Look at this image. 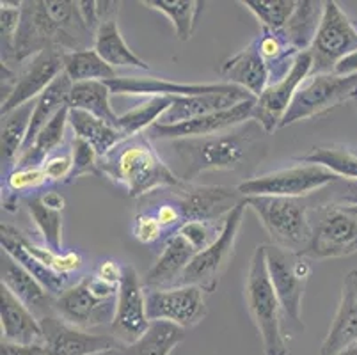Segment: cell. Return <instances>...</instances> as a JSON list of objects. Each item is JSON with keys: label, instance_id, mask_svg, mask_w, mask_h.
I'll return each mask as SVG.
<instances>
[{"label": "cell", "instance_id": "cell-1", "mask_svg": "<svg viewBox=\"0 0 357 355\" xmlns=\"http://www.w3.org/2000/svg\"><path fill=\"white\" fill-rule=\"evenodd\" d=\"M263 133L267 132L258 121L251 119L236 128L215 135L169 141L176 160L173 172L181 181L190 183L203 172L233 171L245 160V156L251 153L252 146L259 142Z\"/></svg>", "mask_w": 357, "mask_h": 355}, {"label": "cell", "instance_id": "cell-2", "mask_svg": "<svg viewBox=\"0 0 357 355\" xmlns=\"http://www.w3.org/2000/svg\"><path fill=\"white\" fill-rule=\"evenodd\" d=\"M98 176H105L134 199L181 183L173 169L162 160L148 133L128 137L100 156Z\"/></svg>", "mask_w": 357, "mask_h": 355}, {"label": "cell", "instance_id": "cell-3", "mask_svg": "<svg viewBox=\"0 0 357 355\" xmlns=\"http://www.w3.org/2000/svg\"><path fill=\"white\" fill-rule=\"evenodd\" d=\"M245 302L249 315L261 338L265 355H288L287 338L283 328V308L271 282L265 256V243L255 249L245 275Z\"/></svg>", "mask_w": 357, "mask_h": 355}, {"label": "cell", "instance_id": "cell-4", "mask_svg": "<svg viewBox=\"0 0 357 355\" xmlns=\"http://www.w3.org/2000/svg\"><path fill=\"white\" fill-rule=\"evenodd\" d=\"M311 240L303 256L310 259L347 258L357 252V204L331 201L310 208Z\"/></svg>", "mask_w": 357, "mask_h": 355}, {"label": "cell", "instance_id": "cell-5", "mask_svg": "<svg viewBox=\"0 0 357 355\" xmlns=\"http://www.w3.org/2000/svg\"><path fill=\"white\" fill-rule=\"evenodd\" d=\"M268 233L272 246L303 254L311 240L310 206L304 199L294 197H243Z\"/></svg>", "mask_w": 357, "mask_h": 355}, {"label": "cell", "instance_id": "cell-6", "mask_svg": "<svg viewBox=\"0 0 357 355\" xmlns=\"http://www.w3.org/2000/svg\"><path fill=\"white\" fill-rule=\"evenodd\" d=\"M118 289L119 286L91 273L55 299L54 311L68 324L87 331L102 325L110 327L118 305Z\"/></svg>", "mask_w": 357, "mask_h": 355}, {"label": "cell", "instance_id": "cell-7", "mask_svg": "<svg viewBox=\"0 0 357 355\" xmlns=\"http://www.w3.org/2000/svg\"><path fill=\"white\" fill-rule=\"evenodd\" d=\"M265 256H267L271 282L283 308L284 320L288 322V331L295 334L303 332L304 324L301 320L303 299L307 279L313 273L310 258L272 243H265Z\"/></svg>", "mask_w": 357, "mask_h": 355}, {"label": "cell", "instance_id": "cell-8", "mask_svg": "<svg viewBox=\"0 0 357 355\" xmlns=\"http://www.w3.org/2000/svg\"><path fill=\"white\" fill-rule=\"evenodd\" d=\"M342 180L336 172L324 165L298 164L294 167L279 169L267 174L255 176L238 185V192L243 197H294L304 199L307 195L322 188L331 187Z\"/></svg>", "mask_w": 357, "mask_h": 355}, {"label": "cell", "instance_id": "cell-9", "mask_svg": "<svg viewBox=\"0 0 357 355\" xmlns=\"http://www.w3.org/2000/svg\"><path fill=\"white\" fill-rule=\"evenodd\" d=\"M45 50H61L70 54L79 52L80 48L48 15L45 0H24L20 27L16 34L15 66L22 68L27 61Z\"/></svg>", "mask_w": 357, "mask_h": 355}, {"label": "cell", "instance_id": "cell-10", "mask_svg": "<svg viewBox=\"0 0 357 355\" xmlns=\"http://www.w3.org/2000/svg\"><path fill=\"white\" fill-rule=\"evenodd\" d=\"M357 98L356 75H310L295 94L290 109L284 114L279 128H287L298 121L322 116L334 107Z\"/></svg>", "mask_w": 357, "mask_h": 355}, {"label": "cell", "instance_id": "cell-11", "mask_svg": "<svg viewBox=\"0 0 357 355\" xmlns=\"http://www.w3.org/2000/svg\"><path fill=\"white\" fill-rule=\"evenodd\" d=\"M357 52V31L352 20L334 0L324 2V16L310 48L311 75L334 73L343 59Z\"/></svg>", "mask_w": 357, "mask_h": 355}, {"label": "cell", "instance_id": "cell-12", "mask_svg": "<svg viewBox=\"0 0 357 355\" xmlns=\"http://www.w3.org/2000/svg\"><path fill=\"white\" fill-rule=\"evenodd\" d=\"M243 213H245V204L240 203L226 217L224 229L219 239L194 256L190 265L181 273L176 286H197L204 293L215 292L220 275L226 270L228 263L231 262L233 252H235V243L238 239L240 227H242Z\"/></svg>", "mask_w": 357, "mask_h": 355}, {"label": "cell", "instance_id": "cell-13", "mask_svg": "<svg viewBox=\"0 0 357 355\" xmlns=\"http://www.w3.org/2000/svg\"><path fill=\"white\" fill-rule=\"evenodd\" d=\"M146 289V309L151 322H171L181 328H192L206 317L204 292L197 286Z\"/></svg>", "mask_w": 357, "mask_h": 355}, {"label": "cell", "instance_id": "cell-14", "mask_svg": "<svg viewBox=\"0 0 357 355\" xmlns=\"http://www.w3.org/2000/svg\"><path fill=\"white\" fill-rule=\"evenodd\" d=\"M169 192L183 215L185 224L194 220H224L243 203V195L238 188L217 185H192L181 181L169 187Z\"/></svg>", "mask_w": 357, "mask_h": 355}, {"label": "cell", "instance_id": "cell-15", "mask_svg": "<svg viewBox=\"0 0 357 355\" xmlns=\"http://www.w3.org/2000/svg\"><path fill=\"white\" fill-rule=\"evenodd\" d=\"M149 320L146 309V289L134 266H123V278L118 289V305L110 334L121 345H132L148 331Z\"/></svg>", "mask_w": 357, "mask_h": 355}, {"label": "cell", "instance_id": "cell-16", "mask_svg": "<svg viewBox=\"0 0 357 355\" xmlns=\"http://www.w3.org/2000/svg\"><path fill=\"white\" fill-rule=\"evenodd\" d=\"M311 70H313V59H311L310 50L298 54L290 73L281 82L271 84L267 89L263 91L261 96L256 98L252 119L258 121L265 132L272 133L279 130L284 114L290 109L297 91L311 75Z\"/></svg>", "mask_w": 357, "mask_h": 355}, {"label": "cell", "instance_id": "cell-17", "mask_svg": "<svg viewBox=\"0 0 357 355\" xmlns=\"http://www.w3.org/2000/svg\"><path fill=\"white\" fill-rule=\"evenodd\" d=\"M40 322L43 328L41 345L48 355H93L123 347L112 334H98L80 328L57 315H48Z\"/></svg>", "mask_w": 357, "mask_h": 355}, {"label": "cell", "instance_id": "cell-18", "mask_svg": "<svg viewBox=\"0 0 357 355\" xmlns=\"http://www.w3.org/2000/svg\"><path fill=\"white\" fill-rule=\"evenodd\" d=\"M63 71L64 52L61 50H45L27 61L24 66L18 68V78H16L13 93L4 103H0L2 116L13 112L25 103L38 100Z\"/></svg>", "mask_w": 357, "mask_h": 355}, {"label": "cell", "instance_id": "cell-19", "mask_svg": "<svg viewBox=\"0 0 357 355\" xmlns=\"http://www.w3.org/2000/svg\"><path fill=\"white\" fill-rule=\"evenodd\" d=\"M255 107L256 98H251L228 110L196 117V119L178 123V125H158L157 123L146 133L151 141H178V139L215 135V133L226 132V130L236 128L243 123L251 121L255 116Z\"/></svg>", "mask_w": 357, "mask_h": 355}, {"label": "cell", "instance_id": "cell-20", "mask_svg": "<svg viewBox=\"0 0 357 355\" xmlns=\"http://www.w3.org/2000/svg\"><path fill=\"white\" fill-rule=\"evenodd\" d=\"M251 98L255 96H251L242 87L231 86V84L215 93L197 94V96H176L171 109L162 116L158 125H178V123L190 121L196 117L228 110L245 100H251Z\"/></svg>", "mask_w": 357, "mask_h": 355}, {"label": "cell", "instance_id": "cell-21", "mask_svg": "<svg viewBox=\"0 0 357 355\" xmlns=\"http://www.w3.org/2000/svg\"><path fill=\"white\" fill-rule=\"evenodd\" d=\"M0 275L2 286H6L25 308L31 309L38 320H43L48 315H55L54 295L6 252L0 256Z\"/></svg>", "mask_w": 357, "mask_h": 355}, {"label": "cell", "instance_id": "cell-22", "mask_svg": "<svg viewBox=\"0 0 357 355\" xmlns=\"http://www.w3.org/2000/svg\"><path fill=\"white\" fill-rule=\"evenodd\" d=\"M357 343V270H350L342 286L336 315L324 340L320 355H337Z\"/></svg>", "mask_w": 357, "mask_h": 355}, {"label": "cell", "instance_id": "cell-23", "mask_svg": "<svg viewBox=\"0 0 357 355\" xmlns=\"http://www.w3.org/2000/svg\"><path fill=\"white\" fill-rule=\"evenodd\" d=\"M219 75L224 78L222 82L231 86L242 87L251 96L259 98L263 91L271 84L267 64L259 54L258 39H252L248 47L236 52L229 59H226L219 68Z\"/></svg>", "mask_w": 357, "mask_h": 355}, {"label": "cell", "instance_id": "cell-24", "mask_svg": "<svg viewBox=\"0 0 357 355\" xmlns=\"http://www.w3.org/2000/svg\"><path fill=\"white\" fill-rule=\"evenodd\" d=\"M112 94H130V96H197V94L215 93L228 86L226 82L217 84H189L174 82L169 78L158 77H116L107 80Z\"/></svg>", "mask_w": 357, "mask_h": 355}, {"label": "cell", "instance_id": "cell-25", "mask_svg": "<svg viewBox=\"0 0 357 355\" xmlns=\"http://www.w3.org/2000/svg\"><path fill=\"white\" fill-rule=\"evenodd\" d=\"M196 254L197 250L190 246L189 240L185 239L183 234L176 233L173 239H169L164 243V249H162L158 259L146 272L144 279H142L144 288L164 289L176 286L181 273L190 265Z\"/></svg>", "mask_w": 357, "mask_h": 355}, {"label": "cell", "instance_id": "cell-26", "mask_svg": "<svg viewBox=\"0 0 357 355\" xmlns=\"http://www.w3.org/2000/svg\"><path fill=\"white\" fill-rule=\"evenodd\" d=\"M0 322H2V341L16 345H38L43 341V328L38 317L2 285H0Z\"/></svg>", "mask_w": 357, "mask_h": 355}, {"label": "cell", "instance_id": "cell-27", "mask_svg": "<svg viewBox=\"0 0 357 355\" xmlns=\"http://www.w3.org/2000/svg\"><path fill=\"white\" fill-rule=\"evenodd\" d=\"M93 48L114 70H118V68H137V70L142 71L151 70L144 59L139 57L126 45L125 38H123L121 31H119L118 16L105 18L100 24L98 31L95 34V45H93Z\"/></svg>", "mask_w": 357, "mask_h": 355}, {"label": "cell", "instance_id": "cell-28", "mask_svg": "<svg viewBox=\"0 0 357 355\" xmlns=\"http://www.w3.org/2000/svg\"><path fill=\"white\" fill-rule=\"evenodd\" d=\"M0 246H2V252L9 254L18 265H22L31 275H34L55 299L63 295L71 286L70 275L54 272V270L41 265L36 258H32L31 254L25 250V247L16 240V236L11 233L8 224H2V227H0Z\"/></svg>", "mask_w": 357, "mask_h": 355}, {"label": "cell", "instance_id": "cell-29", "mask_svg": "<svg viewBox=\"0 0 357 355\" xmlns=\"http://www.w3.org/2000/svg\"><path fill=\"white\" fill-rule=\"evenodd\" d=\"M36 100L18 107L13 112L2 116V137H0V149H2V172L6 176L15 169L18 156L24 149L29 135L32 112H34Z\"/></svg>", "mask_w": 357, "mask_h": 355}, {"label": "cell", "instance_id": "cell-30", "mask_svg": "<svg viewBox=\"0 0 357 355\" xmlns=\"http://www.w3.org/2000/svg\"><path fill=\"white\" fill-rule=\"evenodd\" d=\"M324 16V2L318 0H298L294 15L279 32L283 34L294 50L298 54L307 52L311 48L317 36L320 22Z\"/></svg>", "mask_w": 357, "mask_h": 355}, {"label": "cell", "instance_id": "cell-31", "mask_svg": "<svg viewBox=\"0 0 357 355\" xmlns=\"http://www.w3.org/2000/svg\"><path fill=\"white\" fill-rule=\"evenodd\" d=\"M70 123V107L61 110L57 116L38 133L31 146L20 153L15 167L31 169L41 167L55 151H59V146L64 142L66 125Z\"/></svg>", "mask_w": 357, "mask_h": 355}, {"label": "cell", "instance_id": "cell-32", "mask_svg": "<svg viewBox=\"0 0 357 355\" xmlns=\"http://www.w3.org/2000/svg\"><path fill=\"white\" fill-rule=\"evenodd\" d=\"M71 87H73V82H71L70 77L63 71V73L52 82V86L36 100V107L34 112H32L31 126H29V135L27 141H25L24 144V149H27L29 146L34 142L38 133H40L41 130L61 112V110L66 109L68 100H70ZM24 149H22V151H24Z\"/></svg>", "mask_w": 357, "mask_h": 355}, {"label": "cell", "instance_id": "cell-33", "mask_svg": "<svg viewBox=\"0 0 357 355\" xmlns=\"http://www.w3.org/2000/svg\"><path fill=\"white\" fill-rule=\"evenodd\" d=\"M70 125L73 128L75 137H79L87 144L93 146L98 156L107 155L110 149L125 141L118 126L110 125V123L103 121L93 114L84 112V110L70 109Z\"/></svg>", "mask_w": 357, "mask_h": 355}, {"label": "cell", "instance_id": "cell-34", "mask_svg": "<svg viewBox=\"0 0 357 355\" xmlns=\"http://www.w3.org/2000/svg\"><path fill=\"white\" fill-rule=\"evenodd\" d=\"M187 336V331L171 322H151L135 343L123 345V355H171Z\"/></svg>", "mask_w": 357, "mask_h": 355}, {"label": "cell", "instance_id": "cell-35", "mask_svg": "<svg viewBox=\"0 0 357 355\" xmlns=\"http://www.w3.org/2000/svg\"><path fill=\"white\" fill-rule=\"evenodd\" d=\"M256 39H258L259 54H261L263 61L267 64L271 84L281 82L290 73L291 68H294L295 61L298 57V52L288 45V41L279 31L261 29V32L256 36Z\"/></svg>", "mask_w": 357, "mask_h": 355}, {"label": "cell", "instance_id": "cell-36", "mask_svg": "<svg viewBox=\"0 0 357 355\" xmlns=\"http://www.w3.org/2000/svg\"><path fill=\"white\" fill-rule=\"evenodd\" d=\"M110 87L105 82H80L73 84L68 100V107L75 110H84L87 114L100 117L110 125L118 126V114L110 105Z\"/></svg>", "mask_w": 357, "mask_h": 355}, {"label": "cell", "instance_id": "cell-37", "mask_svg": "<svg viewBox=\"0 0 357 355\" xmlns=\"http://www.w3.org/2000/svg\"><path fill=\"white\" fill-rule=\"evenodd\" d=\"M142 4L167 16L180 41L192 38L204 9L201 0H142Z\"/></svg>", "mask_w": 357, "mask_h": 355}, {"label": "cell", "instance_id": "cell-38", "mask_svg": "<svg viewBox=\"0 0 357 355\" xmlns=\"http://www.w3.org/2000/svg\"><path fill=\"white\" fill-rule=\"evenodd\" d=\"M174 98L171 96H151L142 103L135 105L128 112L118 117V128L125 139L146 133L153 125H157L165 112L171 109Z\"/></svg>", "mask_w": 357, "mask_h": 355}, {"label": "cell", "instance_id": "cell-39", "mask_svg": "<svg viewBox=\"0 0 357 355\" xmlns=\"http://www.w3.org/2000/svg\"><path fill=\"white\" fill-rule=\"evenodd\" d=\"M64 73L73 84L107 82L118 77V71L103 61L95 48L64 54Z\"/></svg>", "mask_w": 357, "mask_h": 355}, {"label": "cell", "instance_id": "cell-40", "mask_svg": "<svg viewBox=\"0 0 357 355\" xmlns=\"http://www.w3.org/2000/svg\"><path fill=\"white\" fill-rule=\"evenodd\" d=\"M294 160L301 162V164L324 165L336 172L343 180L357 181V153L342 144L314 146L304 155L295 156Z\"/></svg>", "mask_w": 357, "mask_h": 355}, {"label": "cell", "instance_id": "cell-41", "mask_svg": "<svg viewBox=\"0 0 357 355\" xmlns=\"http://www.w3.org/2000/svg\"><path fill=\"white\" fill-rule=\"evenodd\" d=\"M9 229H11V233L16 236V240L25 247V250L31 254L32 258H36L41 265L54 270V272L63 273V275H71V273L79 272L84 266L82 254L77 252V250H70V252H55V250L48 249L47 246H38L34 240L29 239L27 234L22 233V231L16 229V227L9 226Z\"/></svg>", "mask_w": 357, "mask_h": 355}, {"label": "cell", "instance_id": "cell-42", "mask_svg": "<svg viewBox=\"0 0 357 355\" xmlns=\"http://www.w3.org/2000/svg\"><path fill=\"white\" fill-rule=\"evenodd\" d=\"M27 211L48 249L63 252V210L45 204L41 195L27 197Z\"/></svg>", "mask_w": 357, "mask_h": 355}, {"label": "cell", "instance_id": "cell-43", "mask_svg": "<svg viewBox=\"0 0 357 355\" xmlns=\"http://www.w3.org/2000/svg\"><path fill=\"white\" fill-rule=\"evenodd\" d=\"M48 180L41 167L20 169L15 167L8 176H6V195L2 197V208L6 211H16V204L20 195L29 194L32 190H40L47 187Z\"/></svg>", "mask_w": 357, "mask_h": 355}, {"label": "cell", "instance_id": "cell-44", "mask_svg": "<svg viewBox=\"0 0 357 355\" xmlns=\"http://www.w3.org/2000/svg\"><path fill=\"white\" fill-rule=\"evenodd\" d=\"M240 4L258 18L261 29L271 31L283 29L297 8L295 0H240Z\"/></svg>", "mask_w": 357, "mask_h": 355}, {"label": "cell", "instance_id": "cell-45", "mask_svg": "<svg viewBox=\"0 0 357 355\" xmlns=\"http://www.w3.org/2000/svg\"><path fill=\"white\" fill-rule=\"evenodd\" d=\"M0 36H2V64L13 68L15 66V45L18 27H20L22 2H0Z\"/></svg>", "mask_w": 357, "mask_h": 355}, {"label": "cell", "instance_id": "cell-46", "mask_svg": "<svg viewBox=\"0 0 357 355\" xmlns=\"http://www.w3.org/2000/svg\"><path fill=\"white\" fill-rule=\"evenodd\" d=\"M224 220H194V222H187L181 226V229L178 231L180 234H183L185 239L189 240L190 246L201 252L206 247L212 246L217 239L220 236L224 229Z\"/></svg>", "mask_w": 357, "mask_h": 355}, {"label": "cell", "instance_id": "cell-47", "mask_svg": "<svg viewBox=\"0 0 357 355\" xmlns=\"http://www.w3.org/2000/svg\"><path fill=\"white\" fill-rule=\"evenodd\" d=\"M71 155H73V171H71L68 183L75 181L80 176H98L100 156L93 146L87 144L86 141H82L79 137H75L73 141H71Z\"/></svg>", "mask_w": 357, "mask_h": 355}, {"label": "cell", "instance_id": "cell-48", "mask_svg": "<svg viewBox=\"0 0 357 355\" xmlns=\"http://www.w3.org/2000/svg\"><path fill=\"white\" fill-rule=\"evenodd\" d=\"M41 169H43L45 176H47L48 185L68 183L71 171H73V155H71V149L55 151L50 158H47V162L41 165Z\"/></svg>", "mask_w": 357, "mask_h": 355}, {"label": "cell", "instance_id": "cell-49", "mask_svg": "<svg viewBox=\"0 0 357 355\" xmlns=\"http://www.w3.org/2000/svg\"><path fill=\"white\" fill-rule=\"evenodd\" d=\"M0 355H48L41 343L38 345H16L2 341L0 343Z\"/></svg>", "mask_w": 357, "mask_h": 355}, {"label": "cell", "instance_id": "cell-50", "mask_svg": "<svg viewBox=\"0 0 357 355\" xmlns=\"http://www.w3.org/2000/svg\"><path fill=\"white\" fill-rule=\"evenodd\" d=\"M123 266L125 265H119V263L114 262V259H105V262L100 263L95 273L96 275H100L103 281L119 286V282H121V278H123Z\"/></svg>", "mask_w": 357, "mask_h": 355}, {"label": "cell", "instance_id": "cell-51", "mask_svg": "<svg viewBox=\"0 0 357 355\" xmlns=\"http://www.w3.org/2000/svg\"><path fill=\"white\" fill-rule=\"evenodd\" d=\"M79 9L82 13V18L87 27L91 29L93 34H96V31L100 27L98 2H95V0H82V2H79Z\"/></svg>", "mask_w": 357, "mask_h": 355}, {"label": "cell", "instance_id": "cell-52", "mask_svg": "<svg viewBox=\"0 0 357 355\" xmlns=\"http://www.w3.org/2000/svg\"><path fill=\"white\" fill-rule=\"evenodd\" d=\"M336 185L340 187V190H337V195L334 201L357 204V181L356 180H343L342 178Z\"/></svg>", "mask_w": 357, "mask_h": 355}, {"label": "cell", "instance_id": "cell-53", "mask_svg": "<svg viewBox=\"0 0 357 355\" xmlns=\"http://www.w3.org/2000/svg\"><path fill=\"white\" fill-rule=\"evenodd\" d=\"M336 75H356L357 73V52H354L352 55H349L347 59H343L342 63L336 66Z\"/></svg>", "mask_w": 357, "mask_h": 355}, {"label": "cell", "instance_id": "cell-54", "mask_svg": "<svg viewBox=\"0 0 357 355\" xmlns=\"http://www.w3.org/2000/svg\"><path fill=\"white\" fill-rule=\"evenodd\" d=\"M41 199L45 201V204L52 208H57V210H64V197L55 190H48L47 194H41Z\"/></svg>", "mask_w": 357, "mask_h": 355}, {"label": "cell", "instance_id": "cell-55", "mask_svg": "<svg viewBox=\"0 0 357 355\" xmlns=\"http://www.w3.org/2000/svg\"><path fill=\"white\" fill-rule=\"evenodd\" d=\"M93 355H123V354H121V347H119V348H112V350L98 352V354H93Z\"/></svg>", "mask_w": 357, "mask_h": 355}, {"label": "cell", "instance_id": "cell-56", "mask_svg": "<svg viewBox=\"0 0 357 355\" xmlns=\"http://www.w3.org/2000/svg\"><path fill=\"white\" fill-rule=\"evenodd\" d=\"M337 355H357V343L352 345V347L347 348L345 352H342V354H337Z\"/></svg>", "mask_w": 357, "mask_h": 355}, {"label": "cell", "instance_id": "cell-57", "mask_svg": "<svg viewBox=\"0 0 357 355\" xmlns=\"http://www.w3.org/2000/svg\"><path fill=\"white\" fill-rule=\"evenodd\" d=\"M352 24H354V27H356V31H357V18L352 20Z\"/></svg>", "mask_w": 357, "mask_h": 355}, {"label": "cell", "instance_id": "cell-58", "mask_svg": "<svg viewBox=\"0 0 357 355\" xmlns=\"http://www.w3.org/2000/svg\"><path fill=\"white\" fill-rule=\"evenodd\" d=\"M354 103H356V107H357V98H356V100H354Z\"/></svg>", "mask_w": 357, "mask_h": 355}]
</instances>
